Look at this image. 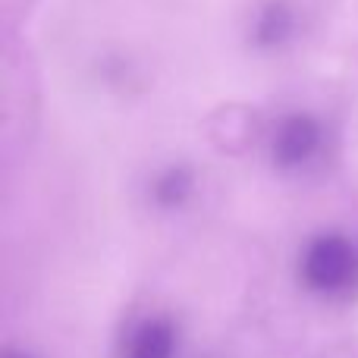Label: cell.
I'll use <instances>...</instances> for the list:
<instances>
[{
    "mask_svg": "<svg viewBox=\"0 0 358 358\" xmlns=\"http://www.w3.org/2000/svg\"><path fill=\"white\" fill-rule=\"evenodd\" d=\"M302 273L315 289L336 292L358 277V252L343 236H317L302 258Z\"/></svg>",
    "mask_w": 358,
    "mask_h": 358,
    "instance_id": "cell-1",
    "label": "cell"
},
{
    "mask_svg": "<svg viewBox=\"0 0 358 358\" xmlns=\"http://www.w3.org/2000/svg\"><path fill=\"white\" fill-rule=\"evenodd\" d=\"M321 132L308 117H289L273 138V157L283 167H299L317 151Z\"/></svg>",
    "mask_w": 358,
    "mask_h": 358,
    "instance_id": "cell-2",
    "label": "cell"
},
{
    "mask_svg": "<svg viewBox=\"0 0 358 358\" xmlns=\"http://www.w3.org/2000/svg\"><path fill=\"white\" fill-rule=\"evenodd\" d=\"M173 355V327L167 321H148L132 334L126 358H170Z\"/></svg>",
    "mask_w": 358,
    "mask_h": 358,
    "instance_id": "cell-3",
    "label": "cell"
}]
</instances>
